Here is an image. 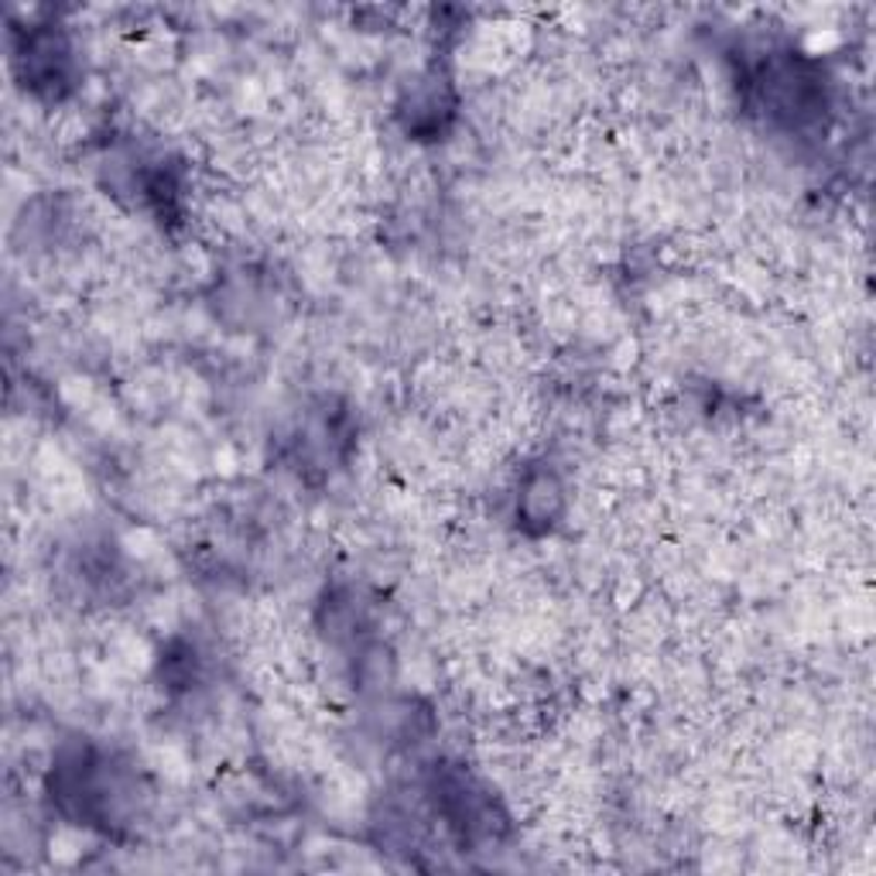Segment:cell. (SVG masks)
<instances>
[{
  "label": "cell",
  "instance_id": "obj_1",
  "mask_svg": "<svg viewBox=\"0 0 876 876\" xmlns=\"http://www.w3.org/2000/svg\"><path fill=\"white\" fill-rule=\"evenodd\" d=\"M559 503H562V487L559 480H554L551 472H541V476H531L524 493H521V507L528 517H534V521L541 524H551L548 517L559 513Z\"/></svg>",
  "mask_w": 876,
  "mask_h": 876
}]
</instances>
